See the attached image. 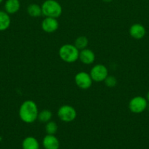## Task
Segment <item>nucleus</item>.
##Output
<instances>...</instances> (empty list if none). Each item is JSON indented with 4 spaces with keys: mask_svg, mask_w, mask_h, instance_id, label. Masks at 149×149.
Returning <instances> with one entry per match:
<instances>
[{
    "mask_svg": "<svg viewBox=\"0 0 149 149\" xmlns=\"http://www.w3.org/2000/svg\"><path fill=\"white\" fill-rule=\"evenodd\" d=\"M39 109L37 105L32 100H25L21 103L18 111L20 120L26 124H32L37 119Z\"/></svg>",
    "mask_w": 149,
    "mask_h": 149,
    "instance_id": "nucleus-1",
    "label": "nucleus"
},
{
    "mask_svg": "<svg viewBox=\"0 0 149 149\" xmlns=\"http://www.w3.org/2000/svg\"><path fill=\"white\" fill-rule=\"evenodd\" d=\"M80 50L72 44L63 45L58 49V55L64 62L72 63L79 59Z\"/></svg>",
    "mask_w": 149,
    "mask_h": 149,
    "instance_id": "nucleus-2",
    "label": "nucleus"
},
{
    "mask_svg": "<svg viewBox=\"0 0 149 149\" xmlns=\"http://www.w3.org/2000/svg\"><path fill=\"white\" fill-rule=\"evenodd\" d=\"M42 15L45 17L58 18L63 12L61 4L56 0H45L41 5Z\"/></svg>",
    "mask_w": 149,
    "mask_h": 149,
    "instance_id": "nucleus-3",
    "label": "nucleus"
},
{
    "mask_svg": "<svg viewBox=\"0 0 149 149\" xmlns=\"http://www.w3.org/2000/svg\"><path fill=\"white\" fill-rule=\"evenodd\" d=\"M57 115L61 122L70 123L76 119L77 111L73 106L70 105H63L58 109Z\"/></svg>",
    "mask_w": 149,
    "mask_h": 149,
    "instance_id": "nucleus-4",
    "label": "nucleus"
},
{
    "mask_svg": "<svg viewBox=\"0 0 149 149\" xmlns=\"http://www.w3.org/2000/svg\"><path fill=\"white\" fill-rule=\"evenodd\" d=\"M148 100L142 96H135L129 102V109L134 113H140L147 109Z\"/></svg>",
    "mask_w": 149,
    "mask_h": 149,
    "instance_id": "nucleus-5",
    "label": "nucleus"
},
{
    "mask_svg": "<svg viewBox=\"0 0 149 149\" xmlns=\"http://www.w3.org/2000/svg\"><path fill=\"white\" fill-rule=\"evenodd\" d=\"M89 74L93 81L102 82L108 76V69L103 64H96L92 67Z\"/></svg>",
    "mask_w": 149,
    "mask_h": 149,
    "instance_id": "nucleus-6",
    "label": "nucleus"
},
{
    "mask_svg": "<svg viewBox=\"0 0 149 149\" xmlns=\"http://www.w3.org/2000/svg\"><path fill=\"white\" fill-rule=\"evenodd\" d=\"M74 83L79 88L82 90H88L92 86L93 80L90 74L86 71H80L74 76Z\"/></svg>",
    "mask_w": 149,
    "mask_h": 149,
    "instance_id": "nucleus-7",
    "label": "nucleus"
},
{
    "mask_svg": "<svg viewBox=\"0 0 149 149\" xmlns=\"http://www.w3.org/2000/svg\"><path fill=\"white\" fill-rule=\"evenodd\" d=\"M58 26H59V24H58V20L54 17H45L41 23L42 31L48 33L56 31L58 29Z\"/></svg>",
    "mask_w": 149,
    "mask_h": 149,
    "instance_id": "nucleus-8",
    "label": "nucleus"
},
{
    "mask_svg": "<svg viewBox=\"0 0 149 149\" xmlns=\"http://www.w3.org/2000/svg\"><path fill=\"white\" fill-rule=\"evenodd\" d=\"M129 32L133 39H141L145 36L146 29L143 25L140 23H134L130 26Z\"/></svg>",
    "mask_w": 149,
    "mask_h": 149,
    "instance_id": "nucleus-9",
    "label": "nucleus"
},
{
    "mask_svg": "<svg viewBox=\"0 0 149 149\" xmlns=\"http://www.w3.org/2000/svg\"><path fill=\"white\" fill-rule=\"evenodd\" d=\"M95 59H96V56H95L94 52L91 49L86 48V49L80 50L78 60H80L82 63L85 65H91L94 62Z\"/></svg>",
    "mask_w": 149,
    "mask_h": 149,
    "instance_id": "nucleus-10",
    "label": "nucleus"
},
{
    "mask_svg": "<svg viewBox=\"0 0 149 149\" xmlns=\"http://www.w3.org/2000/svg\"><path fill=\"white\" fill-rule=\"evenodd\" d=\"M42 146L45 149H59L60 143L55 135L47 134L42 139Z\"/></svg>",
    "mask_w": 149,
    "mask_h": 149,
    "instance_id": "nucleus-11",
    "label": "nucleus"
},
{
    "mask_svg": "<svg viewBox=\"0 0 149 149\" xmlns=\"http://www.w3.org/2000/svg\"><path fill=\"white\" fill-rule=\"evenodd\" d=\"M20 8V2L19 0H6L4 3V11L9 15L15 14Z\"/></svg>",
    "mask_w": 149,
    "mask_h": 149,
    "instance_id": "nucleus-12",
    "label": "nucleus"
},
{
    "mask_svg": "<svg viewBox=\"0 0 149 149\" xmlns=\"http://www.w3.org/2000/svg\"><path fill=\"white\" fill-rule=\"evenodd\" d=\"M23 149H39V143L37 138L32 136H28L22 142Z\"/></svg>",
    "mask_w": 149,
    "mask_h": 149,
    "instance_id": "nucleus-13",
    "label": "nucleus"
},
{
    "mask_svg": "<svg viewBox=\"0 0 149 149\" xmlns=\"http://www.w3.org/2000/svg\"><path fill=\"white\" fill-rule=\"evenodd\" d=\"M11 24L10 15L5 11L0 10V31H4L9 29Z\"/></svg>",
    "mask_w": 149,
    "mask_h": 149,
    "instance_id": "nucleus-14",
    "label": "nucleus"
},
{
    "mask_svg": "<svg viewBox=\"0 0 149 149\" xmlns=\"http://www.w3.org/2000/svg\"><path fill=\"white\" fill-rule=\"evenodd\" d=\"M28 15L32 17H39L42 15V7L36 3H32L26 9Z\"/></svg>",
    "mask_w": 149,
    "mask_h": 149,
    "instance_id": "nucleus-15",
    "label": "nucleus"
},
{
    "mask_svg": "<svg viewBox=\"0 0 149 149\" xmlns=\"http://www.w3.org/2000/svg\"><path fill=\"white\" fill-rule=\"evenodd\" d=\"M53 117V113L49 109H43V110L39 111L38 113L37 119L42 123H45L48 122L51 120Z\"/></svg>",
    "mask_w": 149,
    "mask_h": 149,
    "instance_id": "nucleus-16",
    "label": "nucleus"
},
{
    "mask_svg": "<svg viewBox=\"0 0 149 149\" xmlns=\"http://www.w3.org/2000/svg\"><path fill=\"white\" fill-rule=\"evenodd\" d=\"M74 45L79 49V50H82L83 49L87 48L88 45H89V39L86 36H80L76 38L74 40Z\"/></svg>",
    "mask_w": 149,
    "mask_h": 149,
    "instance_id": "nucleus-17",
    "label": "nucleus"
},
{
    "mask_svg": "<svg viewBox=\"0 0 149 149\" xmlns=\"http://www.w3.org/2000/svg\"><path fill=\"white\" fill-rule=\"evenodd\" d=\"M45 131L48 135H55L58 131V125L54 121H49L45 125Z\"/></svg>",
    "mask_w": 149,
    "mask_h": 149,
    "instance_id": "nucleus-18",
    "label": "nucleus"
},
{
    "mask_svg": "<svg viewBox=\"0 0 149 149\" xmlns=\"http://www.w3.org/2000/svg\"><path fill=\"white\" fill-rule=\"evenodd\" d=\"M104 82H105V84L107 87H110V88H112V87H115L116 86L117 79L113 76L108 75L105 79Z\"/></svg>",
    "mask_w": 149,
    "mask_h": 149,
    "instance_id": "nucleus-19",
    "label": "nucleus"
},
{
    "mask_svg": "<svg viewBox=\"0 0 149 149\" xmlns=\"http://www.w3.org/2000/svg\"><path fill=\"white\" fill-rule=\"evenodd\" d=\"M146 99H147L148 102H149V90H148V92L147 95H146Z\"/></svg>",
    "mask_w": 149,
    "mask_h": 149,
    "instance_id": "nucleus-20",
    "label": "nucleus"
},
{
    "mask_svg": "<svg viewBox=\"0 0 149 149\" xmlns=\"http://www.w3.org/2000/svg\"><path fill=\"white\" fill-rule=\"evenodd\" d=\"M102 1H105V2H106V3H109V2H111L112 0H102Z\"/></svg>",
    "mask_w": 149,
    "mask_h": 149,
    "instance_id": "nucleus-21",
    "label": "nucleus"
},
{
    "mask_svg": "<svg viewBox=\"0 0 149 149\" xmlns=\"http://www.w3.org/2000/svg\"><path fill=\"white\" fill-rule=\"evenodd\" d=\"M4 1V0H0V4H1V2H2V1Z\"/></svg>",
    "mask_w": 149,
    "mask_h": 149,
    "instance_id": "nucleus-22",
    "label": "nucleus"
}]
</instances>
